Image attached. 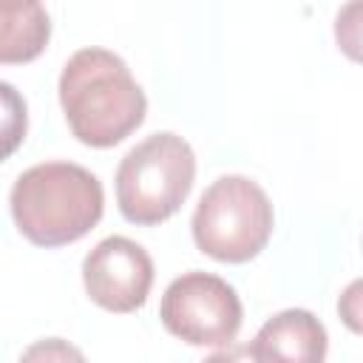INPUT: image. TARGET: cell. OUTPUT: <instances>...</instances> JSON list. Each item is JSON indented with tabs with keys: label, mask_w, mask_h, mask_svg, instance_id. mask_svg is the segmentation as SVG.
<instances>
[{
	"label": "cell",
	"mask_w": 363,
	"mask_h": 363,
	"mask_svg": "<svg viewBox=\"0 0 363 363\" xmlns=\"http://www.w3.org/2000/svg\"><path fill=\"white\" fill-rule=\"evenodd\" d=\"M337 318L340 323L354 332L363 335V278H354L337 298Z\"/></svg>",
	"instance_id": "obj_11"
},
{
	"label": "cell",
	"mask_w": 363,
	"mask_h": 363,
	"mask_svg": "<svg viewBox=\"0 0 363 363\" xmlns=\"http://www.w3.org/2000/svg\"><path fill=\"white\" fill-rule=\"evenodd\" d=\"M252 346L267 363H323L329 335L309 309H284L264 320Z\"/></svg>",
	"instance_id": "obj_7"
},
{
	"label": "cell",
	"mask_w": 363,
	"mask_h": 363,
	"mask_svg": "<svg viewBox=\"0 0 363 363\" xmlns=\"http://www.w3.org/2000/svg\"><path fill=\"white\" fill-rule=\"evenodd\" d=\"M0 20H3V34H0L3 65L34 60L51 37L48 11L40 3H3Z\"/></svg>",
	"instance_id": "obj_8"
},
{
	"label": "cell",
	"mask_w": 363,
	"mask_h": 363,
	"mask_svg": "<svg viewBox=\"0 0 363 363\" xmlns=\"http://www.w3.org/2000/svg\"><path fill=\"white\" fill-rule=\"evenodd\" d=\"M335 43L349 60L363 62V0L340 6L335 14Z\"/></svg>",
	"instance_id": "obj_9"
},
{
	"label": "cell",
	"mask_w": 363,
	"mask_h": 363,
	"mask_svg": "<svg viewBox=\"0 0 363 363\" xmlns=\"http://www.w3.org/2000/svg\"><path fill=\"white\" fill-rule=\"evenodd\" d=\"M275 227L272 201L250 176H221L199 199L190 230L196 247L224 264L255 258Z\"/></svg>",
	"instance_id": "obj_4"
},
{
	"label": "cell",
	"mask_w": 363,
	"mask_h": 363,
	"mask_svg": "<svg viewBox=\"0 0 363 363\" xmlns=\"http://www.w3.org/2000/svg\"><path fill=\"white\" fill-rule=\"evenodd\" d=\"M159 318L170 335L190 346H230L241 329L244 306L233 284L213 272L190 269L162 295Z\"/></svg>",
	"instance_id": "obj_5"
},
{
	"label": "cell",
	"mask_w": 363,
	"mask_h": 363,
	"mask_svg": "<svg viewBox=\"0 0 363 363\" xmlns=\"http://www.w3.org/2000/svg\"><path fill=\"white\" fill-rule=\"evenodd\" d=\"M88 298L116 315L145 306L153 286V261L147 250L125 235L102 238L82 261Z\"/></svg>",
	"instance_id": "obj_6"
},
{
	"label": "cell",
	"mask_w": 363,
	"mask_h": 363,
	"mask_svg": "<svg viewBox=\"0 0 363 363\" xmlns=\"http://www.w3.org/2000/svg\"><path fill=\"white\" fill-rule=\"evenodd\" d=\"M201 363H267V360L250 340V343H230V346L213 352L210 357H204Z\"/></svg>",
	"instance_id": "obj_12"
},
{
	"label": "cell",
	"mask_w": 363,
	"mask_h": 363,
	"mask_svg": "<svg viewBox=\"0 0 363 363\" xmlns=\"http://www.w3.org/2000/svg\"><path fill=\"white\" fill-rule=\"evenodd\" d=\"M17 363H88V360L74 343L62 337H43V340H34L20 354Z\"/></svg>",
	"instance_id": "obj_10"
},
{
	"label": "cell",
	"mask_w": 363,
	"mask_h": 363,
	"mask_svg": "<svg viewBox=\"0 0 363 363\" xmlns=\"http://www.w3.org/2000/svg\"><path fill=\"white\" fill-rule=\"evenodd\" d=\"M17 230L37 247H65L88 235L105 210L99 179L74 162H43L23 170L9 193Z\"/></svg>",
	"instance_id": "obj_2"
},
{
	"label": "cell",
	"mask_w": 363,
	"mask_h": 363,
	"mask_svg": "<svg viewBox=\"0 0 363 363\" xmlns=\"http://www.w3.org/2000/svg\"><path fill=\"white\" fill-rule=\"evenodd\" d=\"M196 182V153L187 139L159 130L130 147L116 167V204L125 221L153 227L187 201Z\"/></svg>",
	"instance_id": "obj_3"
},
{
	"label": "cell",
	"mask_w": 363,
	"mask_h": 363,
	"mask_svg": "<svg viewBox=\"0 0 363 363\" xmlns=\"http://www.w3.org/2000/svg\"><path fill=\"white\" fill-rule=\"evenodd\" d=\"M57 91L71 133L88 147H113L145 122L147 96L128 62L108 48L71 54Z\"/></svg>",
	"instance_id": "obj_1"
}]
</instances>
